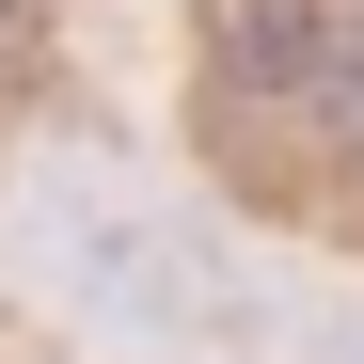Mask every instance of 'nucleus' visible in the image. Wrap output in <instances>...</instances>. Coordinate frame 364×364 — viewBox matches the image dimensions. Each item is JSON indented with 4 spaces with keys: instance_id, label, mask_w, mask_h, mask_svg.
Masks as SVG:
<instances>
[]
</instances>
